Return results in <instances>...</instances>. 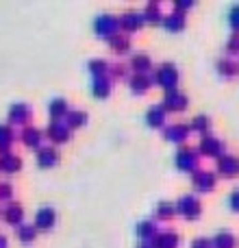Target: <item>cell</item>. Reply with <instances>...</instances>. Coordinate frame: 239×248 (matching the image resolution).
<instances>
[{
  "label": "cell",
  "mask_w": 239,
  "mask_h": 248,
  "mask_svg": "<svg viewBox=\"0 0 239 248\" xmlns=\"http://www.w3.org/2000/svg\"><path fill=\"white\" fill-rule=\"evenodd\" d=\"M218 172L222 176H228V179L237 176L239 174V159L233 157V155H222V157L218 159Z\"/></svg>",
  "instance_id": "cell-14"
},
{
  "label": "cell",
  "mask_w": 239,
  "mask_h": 248,
  "mask_svg": "<svg viewBox=\"0 0 239 248\" xmlns=\"http://www.w3.org/2000/svg\"><path fill=\"white\" fill-rule=\"evenodd\" d=\"M13 141H15V133L11 131V126L9 124H0V155L7 153Z\"/></svg>",
  "instance_id": "cell-29"
},
{
  "label": "cell",
  "mask_w": 239,
  "mask_h": 248,
  "mask_svg": "<svg viewBox=\"0 0 239 248\" xmlns=\"http://www.w3.org/2000/svg\"><path fill=\"white\" fill-rule=\"evenodd\" d=\"M187 135H189V126H185V124H172V126L163 128V137H165L167 141L180 144V141L187 140Z\"/></svg>",
  "instance_id": "cell-20"
},
{
  "label": "cell",
  "mask_w": 239,
  "mask_h": 248,
  "mask_svg": "<svg viewBox=\"0 0 239 248\" xmlns=\"http://www.w3.org/2000/svg\"><path fill=\"white\" fill-rule=\"evenodd\" d=\"M150 246L152 248H176L179 246V235L172 233V231H161V233H157V235L152 237Z\"/></svg>",
  "instance_id": "cell-21"
},
{
  "label": "cell",
  "mask_w": 239,
  "mask_h": 248,
  "mask_svg": "<svg viewBox=\"0 0 239 248\" xmlns=\"http://www.w3.org/2000/svg\"><path fill=\"white\" fill-rule=\"evenodd\" d=\"M135 233L141 242H152V237L157 235V227H154V222H150V220H144V222L137 224Z\"/></svg>",
  "instance_id": "cell-27"
},
{
  "label": "cell",
  "mask_w": 239,
  "mask_h": 248,
  "mask_svg": "<svg viewBox=\"0 0 239 248\" xmlns=\"http://www.w3.org/2000/svg\"><path fill=\"white\" fill-rule=\"evenodd\" d=\"M15 237L20 244L29 246L35 242V237H37V229L33 227V224H20V227L15 229Z\"/></svg>",
  "instance_id": "cell-25"
},
{
  "label": "cell",
  "mask_w": 239,
  "mask_h": 248,
  "mask_svg": "<svg viewBox=\"0 0 239 248\" xmlns=\"http://www.w3.org/2000/svg\"><path fill=\"white\" fill-rule=\"evenodd\" d=\"M68 111H70V107H68V100L65 98H52L50 103H48V113H50L52 122H63Z\"/></svg>",
  "instance_id": "cell-17"
},
{
  "label": "cell",
  "mask_w": 239,
  "mask_h": 248,
  "mask_svg": "<svg viewBox=\"0 0 239 248\" xmlns=\"http://www.w3.org/2000/svg\"><path fill=\"white\" fill-rule=\"evenodd\" d=\"M109 44H111V48L120 55H124V52L131 50V39L126 37V35H116L113 39H109Z\"/></svg>",
  "instance_id": "cell-33"
},
{
  "label": "cell",
  "mask_w": 239,
  "mask_h": 248,
  "mask_svg": "<svg viewBox=\"0 0 239 248\" xmlns=\"http://www.w3.org/2000/svg\"><path fill=\"white\" fill-rule=\"evenodd\" d=\"M218 72H220V77H224V78H235L239 74V65L231 59H220L218 61Z\"/></svg>",
  "instance_id": "cell-31"
},
{
  "label": "cell",
  "mask_w": 239,
  "mask_h": 248,
  "mask_svg": "<svg viewBox=\"0 0 239 248\" xmlns=\"http://www.w3.org/2000/svg\"><path fill=\"white\" fill-rule=\"evenodd\" d=\"M20 140L24 141V146H26V148L39 150V148H42V140H44V133L39 131V128H35V126H26L24 131H22Z\"/></svg>",
  "instance_id": "cell-18"
},
{
  "label": "cell",
  "mask_w": 239,
  "mask_h": 248,
  "mask_svg": "<svg viewBox=\"0 0 239 248\" xmlns=\"http://www.w3.org/2000/svg\"><path fill=\"white\" fill-rule=\"evenodd\" d=\"M87 124V113L85 111H72L70 109L68 116H65V126L70 128V131H74V128H81Z\"/></svg>",
  "instance_id": "cell-28"
},
{
  "label": "cell",
  "mask_w": 239,
  "mask_h": 248,
  "mask_svg": "<svg viewBox=\"0 0 239 248\" xmlns=\"http://www.w3.org/2000/svg\"><path fill=\"white\" fill-rule=\"evenodd\" d=\"M187 107V96L176 87V90H170L165 92V98H163V109L165 111H172V113H179Z\"/></svg>",
  "instance_id": "cell-6"
},
{
  "label": "cell",
  "mask_w": 239,
  "mask_h": 248,
  "mask_svg": "<svg viewBox=\"0 0 239 248\" xmlns=\"http://www.w3.org/2000/svg\"><path fill=\"white\" fill-rule=\"evenodd\" d=\"M154 214H157L159 220H167V218H172V216L176 214V205L163 201V202H159L157 205V211H154Z\"/></svg>",
  "instance_id": "cell-34"
},
{
  "label": "cell",
  "mask_w": 239,
  "mask_h": 248,
  "mask_svg": "<svg viewBox=\"0 0 239 248\" xmlns=\"http://www.w3.org/2000/svg\"><path fill=\"white\" fill-rule=\"evenodd\" d=\"M30 116H33V109L26 103H13L7 113L9 122L15 124V126H24V128H26V124L30 122Z\"/></svg>",
  "instance_id": "cell-4"
},
{
  "label": "cell",
  "mask_w": 239,
  "mask_h": 248,
  "mask_svg": "<svg viewBox=\"0 0 239 248\" xmlns=\"http://www.w3.org/2000/svg\"><path fill=\"white\" fill-rule=\"evenodd\" d=\"M35 161H37V166L42 168V170H50V168H55L57 163H59V153H57L55 146H42V148L37 150Z\"/></svg>",
  "instance_id": "cell-9"
},
{
  "label": "cell",
  "mask_w": 239,
  "mask_h": 248,
  "mask_svg": "<svg viewBox=\"0 0 239 248\" xmlns=\"http://www.w3.org/2000/svg\"><path fill=\"white\" fill-rule=\"evenodd\" d=\"M22 170V159L13 153H2L0 155V172L2 174H15Z\"/></svg>",
  "instance_id": "cell-16"
},
{
  "label": "cell",
  "mask_w": 239,
  "mask_h": 248,
  "mask_svg": "<svg viewBox=\"0 0 239 248\" xmlns=\"http://www.w3.org/2000/svg\"><path fill=\"white\" fill-rule=\"evenodd\" d=\"M235 244H237V240L231 231H220V233H215V237L211 240V246L213 248H235Z\"/></svg>",
  "instance_id": "cell-26"
},
{
  "label": "cell",
  "mask_w": 239,
  "mask_h": 248,
  "mask_svg": "<svg viewBox=\"0 0 239 248\" xmlns=\"http://www.w3.org/2000/svg\"><path fill=\"white\" fill-rule=\"evenodd\" d=\"M174 163L180 172H194L198 166V153L192 148H180L174 157Z\"/></svg>",
  "instance_id": "cell-7"
},
{
  "label": "cell",
  "mask_w": 239,
  "mask_h": 248,
  "mask_svg": "<svg viewBox=\"0 0 239 248\" xmlns=\"http://www.w3.org/2000/svg\"><path fill=\"white\" fill-rule=\"evenodd\" d=\"M144 24H146L144 16L137 11H128L120 17V29H124L126 33H135V31H139Z\"/></svg>",
  "instance_id": "cell-13"
},
{
  "label": "cell",
  "mask_w": 239,
  "mask_h": 248,
  "mask_svg": "<svg viewBox=\"0 0 239 248\" xmlns=\"http://www.w3.org/2000/svg\"><path fill=\"white\" fill-rule=\"evenodd\" d=\"M11 196H13V185L2 181L0 183V201H11Z\"/></svg>",
  "instance_id": "cell-37"
},
{
  "label": "cell",
  "mask_w": 239,
  "mask_h": 248,
  "mask_svg": "<svg viewBox=\"0 0 239 248\" xmlns=\"http://www.w3.org/2000/svg\"><path fill=\"white\" fill-rule=\"evenodd\" d=\"M163 26H165V31H170V33H179V31L185 29V13H170V16H163Z\"/></svg>",
  "instance_id": "cell-24"
},
{
  "label": "cell",
  "mask_w": 239,
  "mask_h": 248,
  "mask_svg": "<svg viewBox=\"0 0 239 248\" xmlns=\"http://www.w3.org/2000/svg\"><path fill=\"white\" fill-rule=\"evenodd\" d=\"M0 248H7V237L0 233Z\"/></svg>",
  "instance_id": "cell-43"
},
{
  "label": "cell",
  "mask_w": 239,
  "mask_h": 248,
  "mask_svg": "<svg viewBox=\"0 0 239 248\" xmlns=\"http://www.w3.org/2000/svg\"><path fill=\"white\" fill-rule=\"evenodd\" d=\"M228 207H231L233 211H239V189H235V192L228 196Z\"/></svg>",
  "instance_id": "cell-39"
},
{
  "label": "cell",
  "mask_w": 239,
  "mask_h": 248,
  "mask_svg": "<svg viewBox=\"0 0 239 248\" xmlns=\"http://www.w3.org/2000/svg\"><path fill=\"white\" fill-rule=\"evenodd\" d=\"M176 214H180L183 218L187 220H198L202 214V207H200V201H198L196 194H185V196L179 198L176 202Z\"/></svg>",
  "instance_id": "cell-3"
},
{
  "label": "cell",
  "mask_w": 239,
  "mask_h": 248,
  "mask_svg": "<svg viewBox=\"0 0 239 248\" xmlns=\"http://www.w3.org/2000/svg\"><path fill=\"white\" fill-rule=\"evenodd\" d=\"M189 131H196V133H200V135H207V131H209V118L207 116H196L194 118V122L189 124Z\"/></svg>",
  "instance_id": "cell-35"
},
{
  "label": "cell",
  "mask_w": 239,
  "mask_h": 248,
  "mask_svg": "<svg viewBox=\"0 0 239 248\" xmlns=\"http://www.w3.org/2000/svg\"><path fill=\"white\" fill-rule=\"evenodd\" d=\"M152 83L159 87H163L165 92L176 90L179 85V70L174 63H161L152 74Z\"/></svg>",
  "instance_id": "cell-1"
},
{
  "label": "cell",
  "mask_w": 239,
  "mask_h": 248,
  "mask_svg": "<svg viewBox=\"0 0 239 248\" xmlns=\"http://www.w3.org/2000/svg\"><path fill=\"white\" fill-rule=\"evenodd\" d=\"M87 70H90L91 78H98V77H107L109 72V63L105 59H91L87 63Z\"/></svg>",
  "instance_id": "cell-32"
},
{
  "label": "cell",
  "mask_w": 239,
  "mask_h": 248,
  "mask_svg": "<svg viewBox=\"0 0 239 248\" xmlns=\"http://www.w3.org/2000/svg\"><path fill=\"white\" fill-rule=\"evenodd\" d=\"M46 135L52 144H65L72 137V131L65 126V122H50L46 128Z\"/></svg>",
  "instance_id": "cell-10"
},
{
  "label": "cell",
  "mask_w": 239,
  "mask_h": 248,
  "mask_svg": "<svg viewBox=\"0 0 239 248\" xmlns=\"http://www.w3.org/2000/svg\"><path fill=\"white\" fill-rule=\"evenodd\" d=\"M94 33L103 39H113L116 35H120V17L116 16H98L94 20Z\"/></svg>",
  "instance_id": "cell-2"
},
{
  "label": "cell",
  "mask_w": 239,
  "mask_h": 248,
  "mask_svg": "<svg viewBox=\"0 0 239 248\" xmlns=\"http://www.w3.org/2000/svg\"><path fill=\"white\" fill-rule=\"evenodd\" d=\"M215 183H218V179H215V174H211V172H194L192 174V185H194V192L198 194H207L211 192V189L215 187Z\"/></svg>",
  "instance_id": "cell-8"
},
{
  "label": "cell",
  "mask_w": 239,
  "mask_h": 248,
  "mask_svg": "<svg viewBox=\"0 0 239 248\" xmlns=\"http://www.w3.org/2000/svg\"><path fill=\"white\" fill-rule=\"evenodd\" d=\"M226 52L228 55H237L239 52V35H233V37L226 42Z\"/></svg>",
  "instance_id": "cell-38"
},
{
  "label": "cell",
  "mask_w": 239,
  "mask_h": 248,
  "mask_svg": "<svg viewBox=\"0 0 239 248\" xmlns=\"http://www.w3.org/2000/svg\"><path fill=\"white\" fill-rule=\"evenodd\" d=\"M200 153L207 155V157H218L220 159L224 155V144L220 140H215V137H211V135H202Z\"/></svg>",
  "instance_id": "cell-12"
},
{
  "label": "cell",
  "mask_w": 239,
  "mask_h": 248,
  "mask_svg": "<svg viewBox=\"0 0 239 248\" xmlns=\"http://www.w3.org/2000/svg\"><path fill=\"white\" fill-rule=\"evenodd\" d=\"M128 85H131V92L133 94H146V92L152 87V78L148 77V74H135V77H131V81H128Z\"/></svg>",
  "instance_id": "cell-23"
},
{
  "label": "cell",
  "mask_w": 239,
  "mask_h": 248,
  "mask_svg": "<svg viewBox=\"0 0 239 248\" xmlns=\"http://www.w3.org/2000/svg\"><path fill=\"white\" fill-rule=\"evenodd\" d=\"M137 248H152V246H150V242H141V244L137 246Z\"/></svg>",
  "instance_id": "cell-44"
},
{
  "label": "cell",
  "mask_w": 239,
  "mask_h": 248,
  "mask_svg": "<svg viewBox=\"0 0 239 248\" xmlns=\"http://www.w3.org/2000/svg\"><path fill=\"white\" fill-rule=\"evenodd\" d=\"M91 96L96 100H105L111 96V81H109V77L91 78Z\"/></svg>",
  "instance_id": "cell-15"
},
{
  "label": "cell",
  "mask_w": 239,
  "mask_h": 248,
  "mask_svg": "<svg viewBox=\"0 0 239 248\" xmlns=\"http://www.w3.org/2000/svg\"><path fill=\"white\" fill-rule=\"evenodd\" d=\"M192 7H194L192 0H189V2H176V4H174V11H176V13H183L185 9H192Z\"/></svg>",
  "instance_id": "cell-40"
},
{
  "label": "cell",
  "mask_w": 239,
  "mask_h": 248,
  "mask_svg": "<svg viewBox=\"0 0 239 248\" xmlns=\"http://www.w3.org/2000/svg\"><path fill=\"white\" fill-rule=\"evenodd\" d=\"M141 16H144V20L148 22V24H161L163 22V16H161V7H159L157 2H150L148 7L141 11Z\"/></svg>",
  "instance_id": "cell-30"
},
{
  "label": "cell",
  "mask_w": 239,
  "mask_h": 248,
  "mask_svg": "<svg viewBox=\"0 0 239 248\" xmlns=\"http://www.w3.org/2000/svg\"><path fill=\"white\" fill-rule=\"evenodd\" d=\"M57 224V211L52 207H39L37 214H35V220H33V227L37 231H50L52 227Z\"/></svg>",
  "instance_id": "cell-5"
},
{
  "label": "cell",
  "mask_w": 239,
  "mask_h": 248,
  "mask_svg": "<svg viewBox=\"0 0 239 248\" xmlns=\"http://www.w3.org/2000/svg\"><path fill=\"white\" fill-rule=\"evenodd\" d=\"M165 113L167 111L163 109V105H154V107H150L146 111V124L150 128H161L165 124Z\"/></svg>",
  "instance_id": "cell-19"
},
{
  "label": "cell",
  "mask_w": 239,
  "mask_h": 248,
  "mask_svg": "<svg viewBox=\"0 0 239 248\" xmlns=\"http://www.w3.org/2000/svg\"><path fill=\"white\" fill-rule=\"evenodd\" d=\"M131 70L135 74H148L150 70H152V61H150L148 55H144V52H137V55L131 57Z\"/></svg>",
  "instance_id": "cell-22"
},
{
  "label": "cell",
  "mask_w": 239,
  "mask_h": 248,
  "mask_svg": "<svg viewBox=\"0 0 239 248\" xmlns=\"http://www.w3.org/2000/svg\"><path fill=\"white\" fill-rule=\"evenodd\" d=\"M0 214H2V220L9 227H20V224H24V209H22L17 202H9Z\"/></svg>",
  "instance_id": "cell-11"
},
{
  "label": "cell",
  "mask_w": 239,
  "mask_h": 248,
  "mask_svg": "<svg viewBox=\"0 0 239 248\" xmlns=\"http://www.w3.org/2000/svg\"><path fill=\"white\" fill-rule=\"evenodd\" d=\"M113 77H116V78H124V77H126V72H124L122 65H116V68H113Z\"/></svg>",
  "instance_id": "cell-42"
},
{
  "label": "cell",
  "mask_w": 239,
  "mask_h": 248,
  "mask_svg": "<svg viewBox=\"0 0 239 248\" xmlns=\"http://www.w3.org/2000/svg\"><path fill=\"white\" fill-rule=\"evenodd\" d=\"M192 248H211V240H205V237H200V240L194 242Z\"/></svg>",
  "instance_id": "cell-41"
},
{
  "label": "cell",
  "mask_w": 239,
  "mask_h": 248,
  "mask_svg": "<svg viewBox=\"0 0 239 248\" xmlns=\"http://www.w3.org/2000/svg\"><path fill=\"white\" fill-rule=\"evenodd\" d=\"M228 24L235 31H239V4H233L231 11H228Z\"/></svg>",
  "instance_id": "cell-36"
}]
</instances>
